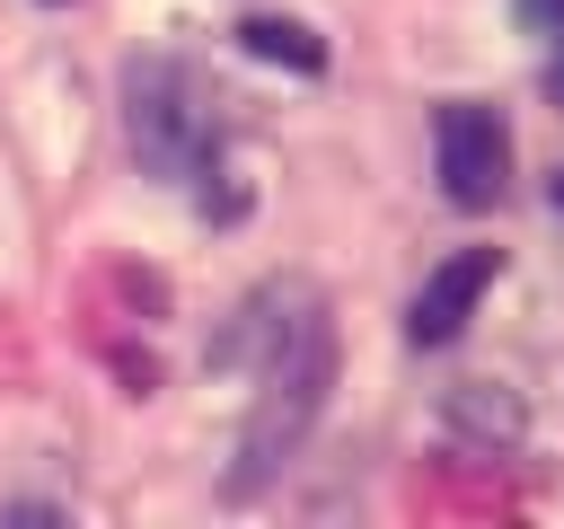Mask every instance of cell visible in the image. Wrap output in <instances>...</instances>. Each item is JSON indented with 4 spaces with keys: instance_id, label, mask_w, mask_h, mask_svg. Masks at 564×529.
<instances>
[{
    "instance_id": "6da1fadb",
    "label": "cell",
    "mask_w": 564,
    "mask_h": 529,
    "mask_svg": "<svg viewBox=\"0 0 564 529\" xmlns=\"http://www.w3.org/2000/svg\"><path fill=\"white\" fill-rule=\"evenodd\" d=\"M256 406H247V432H238V458H229V476H220V494L229 503H247V494H264L291 458H300V441H308V423H317V406H326V388H335V317H326V300H308L291 326H282V344L256 361Z\"/></svg>"
},
{
    "instance_id": "7a4b0ae2",
    "label": "cell",
    "mask_w": 564,
    "mask_h": 529,
    "mask_svg": "<svg viewBox=\"0 0 564 529\" xmlns=\"http://www.w3.org/2000/svg\"><path fill=\"white\" fill-rule=\"evenodd\" d=\"M123 141L167 185L203 176L212 150H220V97H212V79L194 62H176V53H132L123 62Z\"/></svg>"
},
{
    "instance_id": "3957f363",
    "label": "cell",
    "mask_w": 564,
    "mask_h": 529,
    "mask_svg": "<svg viewBox=\"0 0 564 529\" xmlns=\"http://www.w3.org/2000/svg\"><path fill=\"white\" fill-rule=\"evenodd\" d=\"M432 168H441V194L458 212H494L502 185H511V132H502V115L476 106V97H449L432 115Z\"/></svg>"
},
{
    "instance_id": "277c9868",
    "label": "cell",
    "mask_w": 564,
    "mask_h": 529,
    "mask_svg": "<svg viewBox=\"0 0 564 529\" xmlns=\"http://www.w3.org/2000/svg\"><path fill=\"white\" fill-rule=\"evenodd\" d=\"M494 273H502L494 247H458V256H441V264L423 273L414 309H405V335H414V344H449V335L476 317V300L494 291Z\"/></svg>"
},
{
    "instance_id": "5b68a950",
    "label": "cell",
    "mask_w": 564,
    "mask_h": 529,
    "mask_svg": "<svg viewBox=\"0 0 564 529\" xmlns=\"http://www.w3.org/2000/svg\"><path fill=\"white\" fill-rule=\"evenodd\" d=\"M308 300H317V282H291V273H282V282H256V291L238 300V317L212 335V370H256V361L282 344V326H291Z\"/></svg>"
},
{
    "instance_id": "8992f818",
    "label": "cell",
    "mask_w": 564,
    "mask_h": 529,
    "mask_svg": "<svg viewBox=\"0 0 564 529\" xmlns=\"http://www.w3.org/2000/svg\"><path fill=\"white\" fill-rule=\"evenodd\" d=\"M441 423H449L458 441H476V450H511V441L529 432L520 397H511V388H494V379H458V388L441 397Z\"/></svg>"
},
{
    "instance_id": "52a82bcc",
    "label": "cell",
    "mask_w": 564,
    "mask_h": 529,
    "mask_svg": "<svg viewBox=\"0 0 564 529\" xmlns=\"http://www.w3.org/2000/svg\"><path fill=\"white\" fill-rule=\"evenodd\" d=\"M238 53H256V62H273V71H326V44H317V26H300V18H238Z\"/></svg>"
},
{
    "instance_id": "ba28073f",
    "label": "cell",
    "mask_w": 564,
    "mask_h": 529,
    "mask_svg": "<svg viewBox=\"0 0 564 529\" xmlns=\"http://www.w3.org/2000/svg\"><path fill=\"white\" fill-rule=\"evenodd\" d=\"M520 9V26H538V35H564V0H511Z\"/></svg>"
},
{
    "instance_id": "9c48e42d",
    "label": "cell",
    "mask_w": 564,
    "mask_h": 529,
    "mask_svg": "<svg viewBox=\"0 0 564 529\" xmlns=\"http://www.w3.org/2000/svg\"><path fill=\"white\" fill-rule=\"evenodd\" d=\"M546 44H555V62H546V97L564 106V35H546Z\"/></svg>"
},
{
    "instance_id": "30bf717a",
    "label": "cell",
    "mask_w": 564,
    "mask_h": 529,
    "mask_svg": "<svg viewBox=\"0 0 564 529\" xmlns=\"http://www.w3.org/2000/svg\"><path fill=\"white\" fill-rule=\"evenodd\" d=\"M555 212H564V168H555Z\"/></svg>"
}]
</instances>
